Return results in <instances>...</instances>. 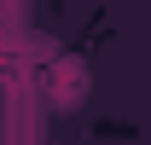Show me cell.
I'll use <instances>...</instances> for the list:
<instances>
[{"label":"cell","mask_w":151,"mask_h":145,"mask_svg":"<svg viewBox=\"0 0 151 145\" xmlns=\"http://www.w3.org/2000/svg\"><path fill=\"white\" fill-rule=\"evenodd\" d=\"M87 81H93V75H87L81 58H58L52 75H47V99H52L58 110H76L81 99H87Z\"/></svg>","instance_id":"obj_1"}]
</instances>
